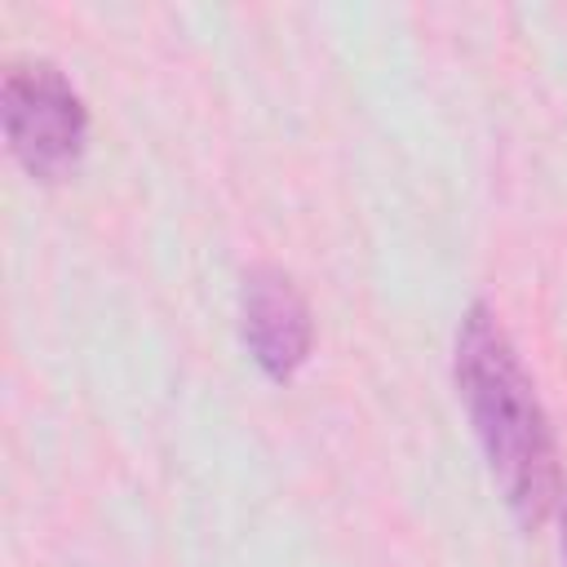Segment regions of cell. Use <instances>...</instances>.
<instances>
[{"label":"cell","instance_id":"2","mask_svg":"<svg viewBox=\"0 0 567 567\" xmlns=\"http://www.w3.org/2000/svg\"><path fill=\"white\" fill-rule=\"evenodd\" d=\"M0 115L9 151L31 177L62 182L75 173L89 137V111L53 62H13L4 71Z\"/></svg>","mask_w":567,"mask_h":567},{"label":"cell","instance_id":"3","mask_svg":"<svg viewBox=\"0 0 567 567\" xmlns=\"http://www.w3.org/2000/svg\"><path fill=\"white\" fill-rule=\"evenodd\" d=\"M244 341L270 381H288L310 354V306L288 270L257 266L244 275Z\"/></svg>","mask_w":567,"mask_h":567},{"label":"cell","instance_id":"1","mask_svg":"<svg viewBox=\"0 0 567 567\" xmlns=\"http://www.w3.org/2000/svg\"><path fill=\"white\" fill-rule=\"evenodd\" d=\"M452 368L501 501L509 505L518 527H540L558 501L554 430L514 341L483 301H474L456 328Z\"/></svg>","mask_w":567,"mask_h":567},{"label":"cell","instance_id":"4","mask_svg":"<svg viewBox=\"0 0 567 567\" xmlns=\"http://www.w3.org/2000/svg\"><path fill=\"white\" fill-rule=\"evenodd\" d=\"M563 554H567V514H563Z\"/></svg>","mask_w":567,"mask_h":567}]
</instances>
